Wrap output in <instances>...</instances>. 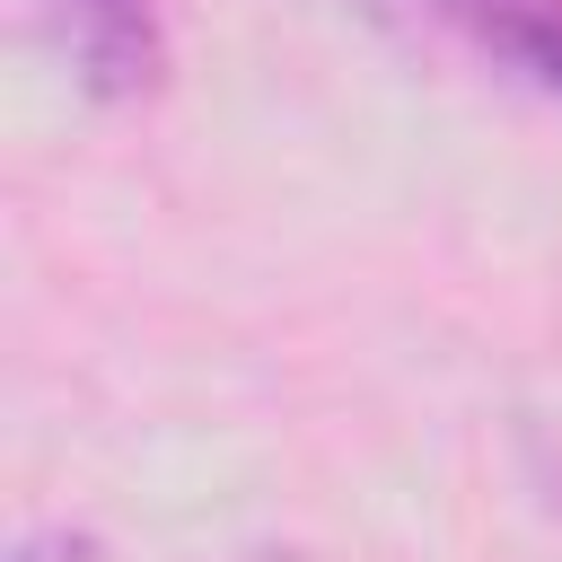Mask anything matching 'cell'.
<instances>
[{
    "mask_svg": "<svg viewBox=\"0 0 562 562\" xmlns=\"http://www.w3.org/2000/svg\"><path fill=\"white\" fill-rule=\"evenodd\" d=\"M53 44L70 61V79L97 105H140L167 79V18L158 0H44Z\"/></svg>",
    "mask_w": 562,
    "mask_h": 562,
    "instance_id": "cell-1",
    "label": "cell"
},
{
    "mask_svg": "<svg viewBox=\"0 0 562 562\" xmlns=\"http://www.w3.org/2000/svg\"><path fill=\"white\" fill-rule=\"evenodd\" d=\"M430 26H448L474 61L562 105V0H413Z\"/></svg>",
    "mask_w": 562,
    "mask_h": 562,
    "instance_id": "cell-2",
    "label": "cell"
},
{
    "mask_svg": "<svg viewBox=\"0 0 562 562\" xmlns=\"http://www.w3.org/2000/svg\"><path fill=\"white\" fill-rule=\"evenodd\" d=\"M263 562H299V553H263Z\"/></svg>",
    "mask_w": 562,
    "mask_h": 562,
    "instance_id": "cell-3",
    "label": "cell"
}]
</instances>
